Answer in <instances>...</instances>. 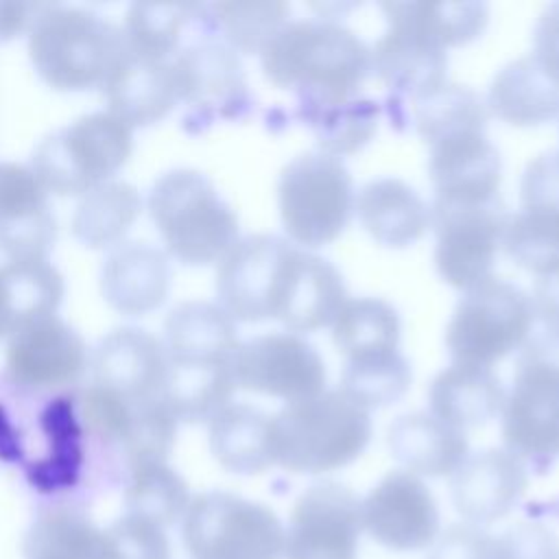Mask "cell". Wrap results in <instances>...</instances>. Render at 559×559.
<instances>
[{
    "mask_svg": "<svg viewBox=\"0 0 559 559\" xmlns=\"http://www.w3.org/2000/svg\"><path fill=\"white\" fill-rule=\"evenodd\" d=\"M218 306L242 323L280 321L308 334L334 323L347 301L341 271L275 234H251L218 260Z\"/></svg>",
    "mask_w": 559,
    "mask_h": 559,
    "instance_id": "6da1fadb",
    "label": "cell"
},
{
    "mask_svg": "<svg viewBox=\"0 0 559 559\" xmlns=\"http://www.w3.org/2000/svg\"><path fill=\"white\" fill-rule=\"evenodd\" d=\"M264 79L290 90L299 111L358 98L371 74V48L334 17L286 22L260 52Z\"/></svg>",
    "mask_w": 559,
    "mask_h": 559,
    "instance_id": "7a4b0ae2",
    "label": "cell"
},
{
    "mask_svg": "<svg viewBox=\"0 0 559 559\" xmlns=\"http://www.w3.org/2000/svg\"><path fill=\"white\" fill-rule=\"evenodd\" d=\"M371 435L369 411L341 389H325L271 415L273 465L290 474H328L354 463Z\"/></svg>",
    "mask_w": 559,
    "mask_h": 559,
    "instance_id": "3957f363",
    "label": "cell"
},
{
    "mask_svg": "<svg viewBox=\"0 0 559 559\" xmlns=\"http://www.w3.org/2000/svg\"><path fill=\"white\" fill-rule=\"evenodd\" d=\"M122 52V28L79 7L46 4L28 31V59L57 92L103 87Z\"/></svg>",
    "mask_w": 559,
    "mask_h": 559,
    "instance_id": "277c9868",
    "label": "cell"
},
{
    "mask_svg": "<svg viewBox=\"0 0 559 559\" xmlns=\"http://www.w3.org/2000/svg\"><path fill=\"white\" fill-rule=\"evenodd\" d=\"M148 214L166 253L188 266L218 264L240 238L231 205L192 168L168 170L153 183Z\"/></svg>",
    "mask_w": 559,
    "mask_h": 559,
    "instance_id": "5b68a950",
    "label": "cell"
},
{
    "mask_svg": "<svg viewBox=\"0 0 559 559\" xmlns=\"http://www.w3.org/2000/svg\"><path fill=\"white\" fill-rule=\"evenodd\" d=\"M133 131L107 111L85 114L48 133L31 157V168L57 197H83L107 183L127 164Z\"/></svg>",
    "mask_w": 559,
    "mask_h": 559,
    "instance_id": "8992f818",
    "label": "cell"
},
{
    "mask_svg": "<svg viewBox=\"0 0 559 559\" xmlns=\"http://www.w3.org/2000/svg\"><path fill=\"white\" fill-rule=\"evenodd\" d=\"M356 203L347 166L310 151L293 157L280 173L277 207L293 245L312 251L334 242L352 221Z\"/></svg>",
    "mask_w": 559,
    "mask_h": 559,
    "instance_id": "52a82bcc",
    "label": "cell"
},
{
    "mask_svg": "<svg viewBox=\"0 0 559 559\" xmlns=\"http://www.w3.org/2000/svg\"><path fill=\"white\" fill-rule=\"evenodd\" d=\"M533 323L531 297L491 275L459 299L445 325V347L452 362L491 367L526 343Z\"/></svg>",
    "mask_w": 559,
    "mask_h": 559,
    "instance_id": "ba28073f",
    "label": "cell"
},
{
    "mask_svg": "<svg viewBox=\"0 0 559 559\" xmlns=\"http://www.w3.org/2000/svg\"><path fill=\"white\" fill-rule=\"evenodd\" d=\"M181 539L192 559H282L284 526L260 502L229 491H205L181 518Z\"/></svg>",
    "mask_w": 559,
    "mask_h": 559,
    "instance_id": "9c48e42d",
    "label": "cell"
},
{
    "mask_svg": "<svg viewBox=\"0 0 559 559\" xmlns=\"http://www.w3.org/2000/svg\"><path fill=\"white\" fill-rule=\"evenodd\" d=\"M500 417L504 450L533 474L550 472L559 459V369L518 358Z\"/></svg>",
    "mask_w": 559,
    "mask_h": 559,
    "instance_id": "30bf717a",
    "label": "cell"
},
{
    "mask_svg": "<svg viewBox=\"0 0 559 559\" xmlns=\"http://www.w3.org/2000/svg\"><path fill=\"white\" fill-rule=\"evenodd\" d=\"M435 266L456 290H469L491 277L509 214L502 199L487 203H432Z\"/></svg>",
    "mask_w": 559,
    "mask_h": 559,
    "instance_id": "8fae6325",
    "label": "cell"
},
{
    "mask_svg": "<svg viewBox=\"0 0 559 559\" xmlns=\"http://www.w3.org/2000/svg\"><path fill=\"white\" fill-rule=\"evenodd\" d=\"M386 28L371 46V72L411 100L448 81V50L426 26L417 2H382Z\"/></svg>",
    "mask_w": 559,
    "mask_h": 559,
    "instance_id": "7c38bea8",
    "label": "cell"
},
{
    "mask_svg": "<svg viewBox=\"0 0 559 559\" xmlns=\"http://www.w3.org/2000/svg\"><path fill=\"white\" fill-rule=\"evenodd\" d=\"M177 100L188 107L192 129L234 120L249 111L251 94L240 55L225 41L203 39L173 57Z\"/></svg>",
    "mask_w": 559,
    "mask_h": 559,
    "instance_id": "4fadbf2b",
    "label": "cell"
},
{
    "mask_svg": "<svg viewBox=\"0 0 559 559\" xmlns=\"http://www.w3.org/2000/svg\"><path fill=\"white\" fill-rule=\"evenodd\" d=\"M236 386L288 402L325 391L323 356L301 334L266 332L238 345L234 356Z\"/></svg>",
    "mask_w": 559,
    "mask_h": 559,
    "instance_id": "5bb4252c",
    "label": "cell"
},
{
    "mask_svg": "<svg viewBox=\"0 0 559 559\" xmlns=\"http://www.w3.org/2000/svg\"><path fill=\"white\" fill-rule=\"evenodd\" d=\"M362 533L358 496L343 483L306 487L284 528V559H356Z\"/></svg>",
    "mask_w": 559,
    "mask_h": 559,
    "instance_id": "9a60e30c",
    "label": "cell"
},
{
    "mask_svg": "<svg viewBox=\"0 0 559 559\" xmlns=\"http://www.w3.org/2000/svg\"><path fill=\"white\" fill-rule=\"evenodd\" d=\"M4 362L17 386L50 391L74 384L90 356L83 336L57 312H50L22 323L7 338Z\"/></svg>",
    "mask_w": 559,
    "mask_h": 559,
    "instance_id": "2e32d148",
    "label": "cell"
},
{
    "mask_svg": "<svg viewBox=\"0 0 559 559\" xmlns=\"http://www.w3.org/2000/svg\"><path fill=\"white\" fill-rule=\"evenodd\" d=\"M362 528L380 546L395 552H417L439 535V509L426 483L406 472H389L360 500Z\"/></svg>",
    "mask_w": 559,
    "mask_h": 559,
    "instance_id": "e0dca14e",
    "label": "cell"
},
{
    "mask_svg": "<svg viewBox=\"0 0 559 559\" xmlns=\"http://www.w3.org/2000/svg\"><path fill=\"white\" fill-rule=\"evenodd\" d=\"M432 203L498 201L502 159L485 131H459L428 144Z\"/></svg>",
    "mask_w": 559,
    "mask_h": 559,
    "instance_id": "ac0fdd59",
    "label": "cell"
},
{
    "mask_svg": "<svg viewBox=\"0 0 559 559\" xmlns=\"http://www.w3.org/2000/svg\"><path fill=\"white\" fill-rule=\"evenodd\" d=\"M48 197L31 166L0 162V251L7 260H48L57 238Z\"/></svg>",
    "mask_w": 559,
    "mask_h": 559,
    "instance_id": "d6986e66",
    "label": "cell"
},
{
    "mask_svg": "<svg viewBox=\"0 0 559 559\" xmlns=\"http://www.w3.org/2000/svg\"><path fill=\"white\" fill-rule=\"evenodd\" d=\"M528 487V469L504 448L469 454L452 474L450 496L467 524L489 526L507 518Z\"/></svg>",
    "mask_w": 559,
    "mask_h": 559,
    "instance_id": "ffe728a7",
    "label": "cell"
},
{
    "mask_svg": "<svg viewBox=\"0 0 559 559\" xmlns=\"http://www.w3.org/2000/svg\"><path fill=\"white\" fill-rule=\"evenodd\" d=\"M164 341L140 328H116L92 354L94 384L127 400L159 397L166 378Z\"/></svg>",
    "mask_w": 559,
    "mask_h": 559,
    "instance_id": "44dd1931",
    "label": "cell"
},
{
    "mask_svg": "<svg viewBox=\"0 0 559 559\" xmlns=\"http://www.w3.org/2000/svg\"><path fill=\"white\" fill-rule=\"evenodd\" d=\"M107 114L131 131L166 118L177 100L173 59L155 61L122 52L103 83Z\"/></svg>",
    "mask_w": 559,
    "mask_h": 559,
    "instance_id": "7402d4cb",
    "label": "cell"
},
{
    "mask_svg": "<svg viewBox=\"0 0 559 559\" xmlns=\"http://www.w3.org/2000/svg\"><path fill=\"white\" fill-rule=\"evenodd\" d=\"M170 290L168 253L151 242L116 245L100 269V293L120 314L142 317L157 310Z\"/></svg>",
    "mask_w": 559,
    "mask_h": 559,
    "instance_id": "603a6c76",
    "label": "cell"
},
{
    "mask_svg": "<svg viewBox=\"0 0 559 559\" xmlns=\"http://www.w3.org/2000/svg\"><path fill=\"white\" fill-rule=\"evenodd\" d=\"M391 456L415 476H452L469 456L467 435L435 417L413 411L395 417L386 428Z\"/></svg>",
    "mask_w": 559,
    "mask_h": 559,
    "instance_id": "cb8c5ba5",
    "label": "cell"
},
{
    "mask_svg": "<svg viewBox=\"0 0 559 559\" xmlns=\"http://www.w3.org/2000/svg\"><path fill=\"white\" fill-rule=\"evenodd\" d=\"M507 389L491 367L452 362L428 386V411L465 432L487 426L502 413Z\"/></svg>",
    "mask_w": 559,
    "mask_h": 559,
    "instance_id": "d4e9b609",
    "label": "cell"
},
{
    "mask_svg": "<svg viewBox=\"0 0 559 559\" xmlns=\"http://www.w3.org/2000/svg\"><path fill=\"white\" fill-rule=\"evenodd\" d=\"M354 212L365 231L389 249L415 245L432 223L430 205L415 188L397 177L367 181L356 194Z\"/></svg>",
    "mask_w": 559,
    "mask_h": 559,
    "instance_id": "484cf974",
    "label": "cell"
},
{
    "mask_svg": "<svg viewBox=\"0 0 559 559\" xmlns=\"http://www.w3.org/2000/svg\"><path fill=\"white\" fill-rule=\"evenodd\" d=\"M238 345L236 321L212 301H181L164 321V347L168 360L231 362Z\"/></svg>",
    "mask_w": 559,
    "mask_h": 559,
    "instance_id": "4316f807",
    "label": "cell"
},
{
    "mask_svg": "<svg viewBox=\"0 0 559 559\" xmlns=\"http://www.w3.org/2000/svg\"><path fill=\"white\" fill-rule=\"evenodd\" d=\"M485 103L491 116L511 127H539L559 116V83L526 55L496 72Z\"/></svg>",
    "mask_w": 559,
    "mask_h": 559,
    "instance_id": "83f0119b",
    "label": "cell"
},
{
    "mask_svg": "<svg viewBox=\"0 0 559 559\" xmlns=\"http://www.w3.org/2000/svg\"><path fill=\"white\" fill-rule=\"evenodd\" d=\"M207 443L216 463L240 476H255L273 465L271 415L251 404H227L207 424Z\"/></svg>",
    "mask_w": 559,
    "mask_h": 559,
    "instance_id": "f1b7e54d",
    "label": "cell"
},
{
    "mask_svg": "<svg viewBox=\"0 0 559 559\" xmlns=\"http://www.w3.org/2000/svg\"><path fill=\"white\" fill-rule=\"evenodd\" d=\"M231 362H177L168 360L162 402L177 421L201 424L218 415L236 391Z\"/></svg>",
    "mask_w": 559,
    "mask_h": 559,
    "instance_id": "f546056e",
    "label": "cell"
},
{
    "mask_svg": "<svg viewBox=\"0 0 559 559\" xmlns=\"http://www.w3.org/2000/svg\"><path fill=\"white\" fill-rule=\"evenodd\" d=\"M66 286L48 260H7L0 264V341L22 323L57 312Z\"/></svg>",
    "mask_w": 559,
    "mask_h": 559,
    "instance_id": "4dcf8cb0",
    "label": "cell"
},
{
    "mask_svg": "<svg viewBox=\"0 0 559 559\" xmlns=\"http://www.w3.org/2000/svg\"><path fill=\"white\" fill-rule=\"evenodd\" d=\"M24 559H118L107 531L68 507L41 511L22 544Z\"/></svg>",
    "mask_w": 559,
    "mask_h": 559,
    "instance_id": "1f68e13d",
    "label": "cell"
},
{
    "mask_svg": "<svg viewBox=\"0 0 559 559\" xmlns=\"http://www.w3.org/2000/svg\"><path fill=\"white\" fill-rule=\"evenodd\" d=\"M400 314L380 297H347L332 323V343L347 360L400 352Z\"/></svg>",
    "mask_w": 559,
    "mask_h": 559,
    "instance_id": "d6a6232c",
    "label": "cell"
},
{
    "mask_svg": "<svg viewBox=\"0 0 559 559\" xmlns=\"http://www.w3.org/2000/svg\"><path fill=\"white\" fill-rule=\"evenodd\" d=\"M142 212V197L135 186L111 179L85 192L72 214V234L90 249L120 245Z\"/></svg>",
    "mask_w": 559,
    "mask_h": 559,
    "instance_id": "836d02e7",
    "label": "cell"
},
{
    "mask_svg": "<svg viewBox=\"0 0 559 559\" xmlns=\"http://www.w3.org/2000/svg\"><path fill=\"white\" fill-rule=\"evenodd\" d=\"M411 103L415 129L426 144L459 131H487V103L465 85L445 81Z\"/></svg>",
    "mask_w": 559,
    "mask_h": 559,
    "instance_id": "e575fe53",
    "label": "cell"
},
{
    "mask_svg": "<svg viewBox=\"0 0 559 559\" xmlns=\"http://www.w3.org/2000/svg\"><path fill=\"white\" fill-rule=\"evenodd\" d=\"M299 118L314 133L319 151L341 159L371 142L378 131L380 107L369 98H354L325 109L299 111Z\"/></svg>",
    "mask_w": 559,
    "mask_h": 559,
    "instance_id": "d590c367",
    "label": "cell"
},
{
    "mask_svg": "<svg viewBox=\"0 0 559 559\" xmlns=\"http://www.w3.org/2000/svg\"><path fill=\"white\" fill-rule=\"evenodd\" d=\"M502 251L537 277L559 271V212L520 207V212L509 214Z\"/></svg>",
    "mask_w": 559,
    "mask_h": 559,
    "instance_id": "8d00e7d4",
    "label": "cell"
},
{
    "mask_svg": "<svg viewBox=\"0 0 559 559\" xmlns=\"http://www.w3.org/2000/svg\"><path fill=\"white\" fill-rule=\"evenodd\" d=\"M192 496L186 480L166 463L142 465L131 472L124 504L127 513L168 528L179 522Z\"/></svg>",
    "mask_w": 559,
    "mask_h": 559,
    "instance_id": "74e56055",
    "label": "cell"
},
{
    "mask_svg": "<svg viewBox=\"0 0 559 559\" xmlns=\"http://www.w3.org/2000/svg\"><path fill=\"white\" fill-rule=\"evenodd\" d=\"M194 11L197 7L192 4H131L122 26L124 50L135 57L168 61Z\"/></svg>",
    "mask_w": 559,
    "mask_h": 559,
    "instance_id": "f35d334b",
    "label": "cell"
},
{
    "mask_svg": "<svg viewBox=\"0 0 559 559\" xmlns=\"http://www.w3.org/2000/svg\"><path fill=\"white\" fill-rule=\"evenodd\" d=\"M205 9L214 28L238 55H260L290 13L286 2H216Z\"/></svg>",
    "mask_w": 559,
    "mask_h": 559,
    "instance_id": "ab89813d",
    "label": "cell"
},
{
    "mask_svg": "<svg viewBox=\"0 0 559 559\" xmlns=\"http://www.w3.org/2000/svg\"><path fill=\"white\" fill-rule=\"evenodd\" d=\"M413 380L408 360L400 354H386L362 360H347L341 373V391L369 413L386 408L404 397Z\"/></svg>",
    "mask_w": 559,
    "mask_h": 559,
    "instance_id": "60d3db41",
    "label": "cell"
},
{
    "mask_svg": "<svg viewBox=\"0 0 559 559\" xmlns=\"http://www.w3.org/2000/svg\"><path fill=\"white\" fill-rule=\"evenodd\" d=\"M177 439V419L162 402L151 397L131 402V411L118 441V450L133 469L151 463H166Z\"/></svg>",
    "mask_w": 559,
    "mask_h": 559,
    "instance_id": "b9f144b4",
    "label": "cell"
},
{
    "mask_svg": "<svg viewBox=\"0 0 559 559\" xmlns=\"http://www.w3.org/2000/svg\"><path fill=\"white\" fill-rule=\"evenodd\" d=\"M419 11L445 50L474 41L489 24L485 2H419Z\"/></svg>",
    "mask_w": 559,
    "mask_h": 559,
    "instance_id": "7bdbcfd3",
    "label": "cell"
},
{
    "mask_svg": "<svg viewBox=\"0 0 559 559\" xmlns=\"http://www.w3.org/2000/svg\"><path fill=\"white\" fill-rule=\"evenodd\" d=\"M118 559H170V544L153 522L135 515H122L107 528Z\"/></svg>",
    "mask_w": 559,
    "mask_h": 559,
    "instance_id": "ee69618b",
    "label": "cell"
},
{
    "mask_svg": "<svg viewBox=\"0 0 559 559\" xmlns=\"http://www.w3.org/2000/svg\"><path fill=\"white\" fill-rule=\"evenodd\" d=\"M493 559H559V537L539 522H515L493 537Z\"/></svg>",
    "mask_w": 559,
    "mask_h": 559,
    "instance_id": "f6af8a7d",
    "label": "cell"
},
{
    "mask_svg": "<svg viewBox=\"0 0 559 559\" xmlns=\"http://www.w3.org/2000/svg\"><path fill=\"white\" fill-rule=\"evenodd\" d=\"M522 207H544L559 212V157L555 151H544L533 157L520 179Z\"/></svg>",
    "mask_w": 559,
    "mask_h": 559,
    "instance_id": "bcb514c9",
    "label": "cell"
},
{
    "mask_svg": "<svg viewBox=\"0 0 559 559\" xmlns=\"http://www.w3.org/2000/svg\"><path fill=\"white\" fill-rule=\"evenodd\" d=\"M426 559H493V537L474 524H450L432 542Z\"/></svg>",
    "mask_w": 559,
    "mask_h": 559,
    "instance_id": "7dc6e473",
    "label": "cell"
},
{
    "mask_svg": "<svg viewBox=\"0 0 559 559\" xmlns=\"http://www.w3.org/2000/svg\"><path fill=\"white\" fill-rule=\"evenodd\" d=\"M531 57L555 83H559V2L548 4L537 17Z\"/></svg>",
    "mask_w": 559,
    "mask_h": 559,
    "instance_id": "c3c4849f",
    "label": "cell"
},
{
    "mask_svg": "<svg viewBox=\"0 0 559 559\" xmlns=\"http://www.w3.org/2000/svg\"><path fill=\"white\" fill-rule=\"evenodd\" d=\"M46 4L0 0V44L28 33Z\"/></svg>",
    "mask_w": 559,
    "mask_h": 559,
    "instance_id": "681fc988",
    "label": "cell"
},
{
    "mask_svg": "<svg viewBox=\"0 0 559 559\" xmlns=\"http://www.w3.org/2000/svg\"><path fill=\"white\" fill-rule=\"evenodd\" d=\"M528 297L535 321L548 328H559V271L537 277Z\"/></svg>",
    "mask_w": 559,
    "mask_h": 559,
    "instance_id": "f907efd6",
    "label": "cell"
},
{
    "mask_svg": "<svg viewBox=\"0 0 559 559\" xmlns=\"http://www.w3.org/2000/svg\"><path fill=\"white\" fill-rule=\"evenodd\" d=\"M520 360H537L559 369V328L542 325L537 332H531L526 343L520 347Z\"/></svg>",
    "mask_w": 559,
    "mask_h": 559,
    "instance_id": "816d5d0a",
    "label": "cell"
},
{
    "mask_svg": "<svg viewBox=\"0 0 559 559\" xmlns=\"http://www.w3.org/2000/svg\"><path fill=\"white\" fill-rule=\"evenodd\" d=\"M557 157H559V148H557Z\"/></svg>",
    "mask_w": 559,
    "mask_h": 559,
    "instance_id": "f5cc1de1",
    "label": "cell"
}]
</instances>
